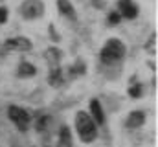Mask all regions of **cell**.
<instances>
[{
  "label": "cell",
  "mask_w": 158,
  "mask_h": 147,
  "mask_svg": "<svg viewBox=\"0 0 158 147\" xmlns=\"http://www.w3.org/2000/svg\"><path fill=\"white\" fill-rule=\"evenodd\" d=\"M92 4H94L96 7H99V9H101V7H105V2H103V0H92Z\"/></svg>",
  "instance_id": "obj_19"
},
{
  "label": "cell",
  "mask_w": 158,
  "mask_h": 147,
  "mask_svg": "<svg viewBox=\"0 0 158 147\" xmlns=\"http://www.w3.org/2000/svg\"><path fill=\"white\" fill-rule=\"evenodd\" d=\"M119 6V15L125 17V19H136L138 15V7L132 0H119L118 2Z\"/></svg>",
  "instance_id": "obj_6"
},
{
  "label": "cell",
  "mask_w": 158,
  "mask_h": 147,
  "mask_svg": "<svg viewBox=\"0 0 158 147\" xmlns=\"http://www.w3.org/2000/svg\"><path fill=\"white\" fill-rule=\"evenodd\" d=\"M37 70H35V66L33 65H30V63H20V66H19V75L20 77H31V75H35Z\"/></svg>",
  "instance_id": "obj_13"
},
{
  "label": "cell",
  "mask_w": 158,
  "mask_h": 147,
  "mask_svg": "<svg viewBox=\"0 0 158 147\" xmlns=\"http://www.w3.org/2000/svg\"><path fill=\"white\" fill-rule=\"evenodd\" d=\"M48 121H50L48 116H40L39 120H37V131H44L46 125H48Z\"/></svg>",
  "instance_id": "obj_16"
},
{
  "label": "cell",
  "mask_w": 158,
  "mask_h": 147,
  "mask_svg": "<svg viewBox=\"0 0 158 147\" xmlns=\"http://www.w3.org/2000/svg\"><path fill=\"white\" fill-rule=\"evenodd\" d=\"M44 57H46V61L52 65V68H55V66L59 65V59H61V52H59L57 48H50V50H46Z\"/></svg>",
  "instance_id": "obj_12"
},
{
  "label": "cell",
  "mask_w": 158,
  "mask_h": 147,
  "mask_svg": "<svg viewBox=\"0 0 158 147\" xmlns=\"http://www.w3.org/2000/svg\"><path fill=\"white\" fill-rule=\"evenodd\" d=\"M19 11L26 20L39 19L44 15V4H42V0H24L22 6L19 7Z\"/></svg>",
  "instance_id": "obj_4"
},
{
  "label": "cell",
  "mask_w": 158,
  "mask_h": 147,
  "mask_svg": "<svg viewBox=\"0 0 158 147\" xmlns=\"http://www.w3.org/2000/svg\"><path fill=\"white\" fill-rule=\"evenodd\" d=\"M90 118L98 123V125H103L105 123V114H103V109H101V103L98 99H92L90 101Z\"/></svg>",
  "instance_id": "obj_8"
},
{
  "label": "cell",
  "mask_w": 158,
  "mask_h": 147,
  "mask_svg": "<svg viewBox=\"0 0 158 147\" xmlns=\"http://www.w3.org/2000/svg\"><path fill=\"white\" fill-rule=\"evenodd\" d=\"M6 50H13V52H30L31 50V40L26 37H15L6 40Z\"/></svg>",
  "instance_id": "obj_5"
},
{
  "label": "cell",
  "mask_w": 158,
  "mask_h": 147,
  "mask_svg": "<svg viewBox=\"0 0 158 147\" xmlns=\"http://www.w3.org/2000/svg\"><path fill=\"white\" fill-rule=\"evenodd\" d=\"M145 123V114L142 112V110H132L131 114H129V118H127V127L129 129H138V127H142Z\"/></svg>",
  "instance_id": "obj_7"
},
{
  "label": "cell",
  "mask_w": 158,
  "mask_h": 147,
  "mask_svg": "<svg viewBox=\"0 0 158 147\" xmlns=\"http://www.w3.org/2000/svg\"><path fill=\"white\" fill-rule=\"evenodd\" d=\"M125 44L119 40V39H110L107 40V44L103 46L101 50V61L105 65H112V63H118L125 57Z\"/></svg>",
  "instance_id": "obj_2"
},
{
  "label": "cell",
  "mask_w": 158,
  "mask_h": 147,
  "mask_svg": "<svg viewBox=\"0 0 158 147\" xmlns=\"http://www.w3.org/2000/svg\"><path fill=\"white\" fill-rule=\"evenodd\" d=\"M85 70H86V66H85V63H83V61H81V59H79L77 63H76V65H74V68H72V70H70V72L74 74V75H79V74H81V75H83V74H85Z\"/></svg>",
  "instance_id": "obj_14"
},
{
  "label": "cell",
  "mask_w": 158,
  "mask_h": 147,
  "mask_svg": "<svg viewBox=\"0 0 158 147\" xmlns=\"http://www.w3.org/2000/svg\"><path fill=\"white\" fill-rule=\"evenodd\" d=\"M50 35L53 37L55 40H59V37H57V33H55V28H53V26H50Z\"/></svg>",
  "instance_id": "obj_20"
},
{
  "label": "cell",
  "mask_w": 158,
  "mask_h": 147,
  "mask_svg": "<svg viewBox=\"0 0 158 147\" xmlns=\"http://www.w3.org/2000/svg\"><path fill=\"white\" fill-rule=\"evenodd\" d=\"M119 20H121V15L119 13H116V11H112L110 15H109V24H112V26H116Z\"/></svg>",
  "instance_id": "obj_17"
},
{
  "label": "cell",
  "mask_w": 158,
  "mask_h": 147,
  "mask_svg": "<svg viewBox=\"0 0 158 147\" xmlns=\"http://www.w3.org/2000/svg\"><path fill=\"white\" fill-rule=\"evenodd\" d=\"M7 20V9L6 7H0V24H4Z\"/></svg>",
  "instance_id": "obj_18"
},
{
  "label": "cell",
  "mask_w": 158,
  "mask_h": 147,
  "mask_svg": "<svg viewBox=\"0 0 158 147\" xmlns=\"http://www.w3.org/2000/svg\"><path fill=\"white\" fill-rule=\"evenodd\" d=\"M76 129H77L79 140L85 142V144H90L96 140L98 136V127H96V121L86 114V112H77L76 114Z\"/></svg>",
  "instance_id": "obj_1"
},
{
  "label": "cell",
  "mask_w": 158,
  "mask_h": 147,
  "mask_svg": "<svg viewBox=\"0 0 158 147\" xmlns=\"http://www.w3.org/2000/svg\"><path fill=\"white\" fill-rule=\"evenodd\" d=\"M129 96H131V98H140V96H142V86H140V85L131 86V88H129Z\"/></svg>",
  "instance_id": "obj_15"
},
{
  "label": "cell",
  "mask_w": 158,
  "mask_h": 147,
  "mask_svg": "<svg viewBox=\"0 0 158 147\" xmlns=\"http://www.w3.org/2000/svg\"><path fill=\"white\" fill-rule=\"evenodd\" d=\"M48 83H50L52 86H61V85H63V72H61V68H59V66H55V68H52V70H50Z\"/></svg>",
  "instance_id": "obj_11"
},
{
  "label": "cell",
  "mask_w": 158,
  "mask_h": 147,
  "mask_svg": "<svg viewBox=\"0 0 158 147\" xmlns=\"http://www.w3.org/2000/svg\"><path fill=\"white\" fill-rule=\"evenodd\" d=\"M57 147H72V136H70V129H68L66 125H63V127H61Z\"/></svg>",
  "instance_id": "obj_10"
},
{
  "label": "cell",
  "mask_w": 158,
  "mask_h": 147,
  "mask_svg": "<svg viewBox=\"0 0 158 147\" xmlns=\"http://www.w3.org/2000/svg\"><path fill=\"white\" fill-rule=\"evenodd\" d=\"M7 116H9V120L17 125V129L19 131H28L30 129V123H31V118H30V114H28V110L20 109V107H9L7 109Z\"/></svg>",
  "instance_id": "obj_3"
},
{
  "label": "cell",
  "mask_w": 158,
  "mask_h": 147,
  "mask_svg": "<svg viewBox=\"0 0 158 147\" xmlns=\"http://www.w3.org/2000/svg\"><path fill=\"white\" fill-rule=\"evenodd\" d=\"M57 7H59V11H61L64 17H68L70 20H76V19H77L76 9H74V6L70 4V0H57Z\"/></svg>",
  "instance_id": "obj_9"
}]
</instances>
